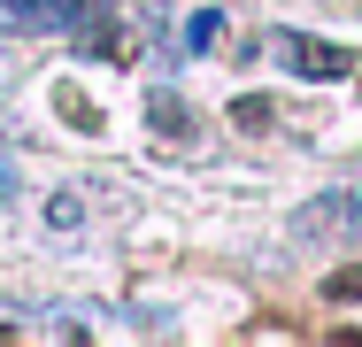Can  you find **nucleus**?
<instances>
[{"label":"nucleus","instance_id":"4","mask_svg":"<svg viewBox=\"0 0 362 347\" xmlns=\"http://www.w3.org/2000/svg\"><path fill=\"white\" fill-rule=\"evenodd\" d=\"M146 124H154V139H185L193 147V101H177L170 85H154L146 93Z\"/></svg>","mask_w":362,"mask_h":347},{"label":"nucleus","instance_id":"10","mask_svg":"<svg viewBox=\"0 0 362 347\" xmlns=\"http://www.w3.org/2000/svg\"><path fill=\"white\" fill-rule=\"evenodd\" d=\"M16 193H23V170H16V154H0V216L16 208Z\"/></svg>","mask_w":362,"mask_h":347},{"label":"nucleus","instance_id":"1","mask_svg":"<svg viewBox=\"0 0 362 347\" xmlns=\"http://www.w3.org/2000/svg\"><path fill=\"white\" fill-rule=\"evenodd\" d=\"M262 55H278V69H286V77H300V85H339V77L355 69V55H347V47L308 39V31H270V39H262Z\"/></svg>","mask_w":362,"mask_h":347},{"label":"nucleus","instance_id":"11","mask_svg":"<svg viewBox=\"0 0 362 347\" xmlns=\"http://www.w3.org/2000/svg\"><path fill=\"white\" fill-rule=\"evenodd\" d=\"M355 208H362V186H355Z\"/></svg>","mask_w":362,"mask_h":347},{"label":"nucleus","instance_id":"7","mask_svg":"<svg viewBox=\"0 0 362 347\" xmlns=\"http://www.w3.org/2000/svg\"><path fill=\"white\" fill-rule=\"evenodd\" d=\"M54 108L70 116V132H100V116H93V101H85L77 85H62V93H54Z\"/></svg>","mask_w":362,"mask_h":347},{"label":"nucleus","instance_id":"5","mask_svg":"<svg viewBox=\"0 0 362 347\" xmlns=\"http://www.w3.org/2000/svg\"><path fill=\"white\" fill-rule=\"evenodd\" d=\"M216 39H223V16H216V8H193L185 31H177V55H209Z\"/></svg>","mask_w":362,"mask_h":347},{"label":"nucleus","instance_id":"8","mask_svg":"<svg viewBox=\"0 0 362 347\" xmlns=\"http://www.w3.org/2000/svg\"><path fill=\"white\" fill-rule=\"evenodd\" d=\"M85 224V201L77 193H47V232H77Z\"/></svg>","mask_w":362,"mask_h":347},{"label":"nucleus","instance_id":"6","mask_svg":"<svg viewBox=\"0 0 362 347\" xmlns=\"http://www.w3.org/2000/svg\"><path fill=\"white\" fill-rule=\"evenodd\" d=\"M231 124H239V132H270V124H278V108H270L262 93H239V101H231Z\"/></svg>","mask_w":362,"mask_h":347},{"label":"nucleus","instance_id":"3","mask_svg":"<svg viewBox=\"0 0 362 347\" xmlns=\"http://www.w3.org/2000/svg\"><path fill=\"white\" fill-rule=\"evenodd\" d=\"M293 239H362V208H355V186L324 193L293 216Z\"/></svg>","mask_w":362,"mask_h":347},{"label":"nucleus","instance_id":"9","mask_svg":"<svg viewBox=\"0 0 362 347\" xmlns=\"http://www.w3.org/2000/svg\"><path fill=\"white\" fill-rule=\"evenodd\" d=\"M324 301H362V263H355V271H332V278H324Z\"/></svg>","mask_w":362,"mask_h":347},{"label":"nucleus","instance_id":"2","mask_svg":"<svg viewBox=\"0 0 362 347\" xmlns=\"http://www.w3.org/2000/svg\"><path fill=\"white\" fill-rule=\"evenodd\" d=\"M93 8L100 0H0V31H62L70 39Z\"/></svg>","mask_w":362,"mask_h":347}]
</instances>
